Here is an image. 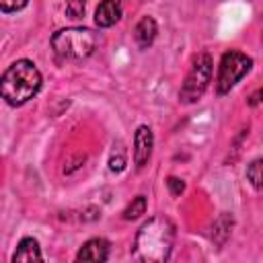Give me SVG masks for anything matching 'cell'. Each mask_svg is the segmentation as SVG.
I'll use <instances>...</instances> for the list:
<instances>
[{
  "label": "cell",
  "mask_w": 263,
  "mask_h": 263,
  "mask_svg": "<svg viewBox=\"0 0 263 263\" xmlns=\"http://www.w3.org/2000/svg\"><path fill=\"white\" fill-rule=\"evenodd\" d=\"M175 245V224L164 216L144 222L134 240V259L144 263H162L171 257Z\"/></svg>",
  "instance_id": "obj_1"
},
{
  "label": "cell",
  "mask_w": 263,
  "mask_h": 263,
  "mask_svg": "<svg viewBox=\"0 0 263 263\" xmlns=\"http://www.w3.org/2000/svg\"><path fill=\"white\" fill-rule=\"evenodd\" d=\"M41 88V72L31 60H16L6 68L0 80L2 99L16 107L33 99Z\"/></svg>",
  "instance_id": "obj_2"
},
{
  "label": "cell",
  "mask_w": 263,
  "mask_h": 263,
  "mask_svg": "<svg viewBox=\"0 0 263 263\" xmlns=\"http://www.w3.org/2000/svg\"><path fill=\"white\" fill-rule=\"evenodd\" d=\"M51 47L60 60H70V62H80L88 58L95 47H97V37L90 29L84 27H70V29H60L51 37Z\"/></svg>",
  "instance_id": "obj_3"
},
{
  "label": "cell",
  "mask_w": 263,
  "mask_h": 263,
  "mask_svg": "<svg viewBox=\"0 0 263 263\" xmlns=\"http://www.w3.org/2000/svg\"><path fill=\"white\" fill-rule=\"evenodd\" d=\"M210 78H212V58H210V53L201 51L193 58V64H191V68L185 76L183 86H181L179 99L187 105L195 103L205 92V88L210 84Z\"/></svg>",
  "instance_id": "obj_4"
},
{
  "label": "cell",
  "mask_w": 263,
  "mask_h": 263,
  "mask_svg": "<svg viewBox=\"0 0 263 263\" xmlns=\"http://www.w3.org/2000/svg\"><path fill=\"white\" fill-rule=\"evenodd\" d=\"M251 58L242 51L230 49L222 55L220 60V68H218V76H216V92L218 95H226L230 92V88L251 70Z\"/></svg>",
  "instance_id": "obj_5"
},
{
  "label": "cell",
  "mask_w": 263,
  "mask_h": 263,
  "mask_svg": "<svg viewBox=\"0 0 263 263\" xmlns=\"http://www.w3.org/2000/svg\"><path fill=\"white\" fill-rule=\"evenodd\" d=\"M152 144H154L152 129H150L148 125H140V127L136 129V136H134V164H136L138 168L146 166V162L150 160Z\"/></svg>",
  "instance_id": "obj_6"
},
{
  "label": "cell",
  "mask_w": 263,
  "mask_h": 263,
  "mask_svg": "<svg viewBox=\"0 0 263 263\" xmlns=\"http://www.w3.org/2000/svg\"><path fill=\"white\" fill-rule=\"evenodd\" d=\"M109 240L105 238H90L82 245V249L76 255V261H92V263H103L109 259Z\"/></svg>",
  "instance_id": "obj_7"
},
{
  "label": "cell",
  "mask_w": 263,
  "mask_h": 263,
  "mask_svg": "<svg viewBox=\"0 0 263 263\" xmlns=\"http://www.w3.org/2000/svg\"><path fill=\"white\" fill-rule=\"evenodd\" d=\"M156 33H158V27L152 16H142L138 21V25L134 27V39L140 49H148L152 45V41L156 39Z\"/></svg>",
  "instance_id": "obj_8"
},
{
  "label": "cell",
  "mask_w": 263,
  "mask_h": 263,
  "mask_svg": "<svg viewBox=\"0 0 263 263\" xmlns=\"http://www.w3.org/2000/svg\"><path fill=\"white\" fill-rule=\"evenodd\" d=\"M119 16H121V0H101L95 12V23L99 27H111L119 21Z\"/></svg>",
  "instance_id": "obj_9"
},
{
  "label": "cell",
  "mask_w": 263,
  "mask_h": 263,
  "mask_svg": "<svg viewBox=\"0 0 263 263\" xmlns=\"http://www.w3.org/2000/svg\"><path fill=\"white\" fill-rule=\"evenodd\" d=\"M41 259H43V257H41V251H39V242H37L35 238H31V236L23 238V240L18 242L14 255H12V261H14V263H16V261L29 263V261H41Z\"/></svg>",
  "instance_id": "obj_10"
},
{
  "label": "cell",
  "mask_w": 263,
  "mask_h": 263,
  "mask_svg": "<svg viewBox=\"0 0 263 263\" xmlns=\"http://www.w3.org/2000/svg\"><path fill=\"white\" fill-rule=\"evenodd\" d=\"M232 224H234V218H232L230 214H226V212L220 214L218 220L214 222V226H212V240H214L218 247H222V245L226 242V238L230 236Z\"/></svg>",
  "instance_id": "obj_11"
},
{
  "label": "cell",
  "mask_w": 263,
  "mask_h": 263,
  "mask_svg": "<svg viewBox=\"0 0 263 263\" xmlns=\"http://www.w3.org/2000/svg\"><path fill=\"white\" fill-rule=\"evenodd\" d=\"M127 164V154H125V146L121 142H117L113 146V152H111V158H109V168L115 171V173H121Z\"/></svg>",
  "instance_id": "obj_12"
},
{
  "label": "cell",
  "mask_w": 263,
  "mask_h": 263,
  "mask_svg": "<svg viewBox=\"0 0 263 263\" xmlns=\"http://www.w3.org/2000/svg\"><path fill=\"white\" fill-rule=\"evenodd\" d=\"M247 179L255 189H263V158H255L247 166Z\"/></svg>",
  "instance_id": "obj_13"
},
{
  "label": "cell",
  "mask_w": 263,
  "mask_h": 263,
  "mask_svg": "<svg viewBox=\"0 0 263 263\" xmlns=\"http://www.w3.org/2000/svg\"><path fill=\"white\" fill-rule=\"evenodd\" d=\"M146 212V197L144 195H138L134 197V201L123 210V218L125 220H136L138 216H142Z\"/></svg>",
  "instance_id": "obj_14"
},
{
  "label": "cell",
  "mask_w": 263,
  "mask_h": 263,
  "mask_svg": "<svg viewBox=\"0 0 263 263\" xmlns=\"http://www.w3.org/2000/svg\"><path fill=\"white\" fill-rule=\"evenodd\" d=\"M84 6H86L84 0H66V4H64V12H66L70 18H82V14H84Z\"/></svg>",
  "instance_id": "obj_15"
},
{
  "label": "cell",
  "mask_w": 263,
  "mask_h": 263,
  "mask_svg": "<svg viewBox=\"0 0 263 263\" xmlns=\"http://www.w3.org/2000/svg\"><path fill=\"white\" fill-rule=\"evenodd\" d=\"M27 2L29 0H0V8H2V12H16V10L25 8Z\"/></svg>",
  "instance_id": "obj_16"
},
{
  "label": "cell",
  "mask_w": 263,
  "mask_h": 263,
  "mask_svg": "<svg viewBox=\"0 0 263 263\" xmlns=\"http://www.w3.org/2000/svg\"><path fill=\"white\" fill-rule=\"evenodd\" d=\"M166 185H168V189H171V193H173L175 197L185 191V183H183L181 179H177V177H168V179H166Z\"/></svg>",
  "instance_id": "obj_17"
},
{
  "label": "cell",
  "mask_w": 263,
  "mask_h": 263,
  "mask_svg": "<svg viewBox=\"0 0 263 263\" xmlns=\"http://www.w3.org/2000/svg\"><path fill=\"white\" fill-rule=\"evenodd\" d=\"M249 105H253V107H255V105H263V88L251 95V99H249Z\"/></svg>",
  "instance_id": "obj_18"
}]
</instances>
